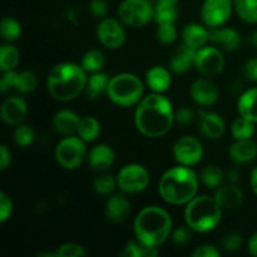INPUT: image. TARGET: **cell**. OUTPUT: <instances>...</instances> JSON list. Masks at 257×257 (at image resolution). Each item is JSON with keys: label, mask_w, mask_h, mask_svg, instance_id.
Masks as SVG:
<instances>
[{"label": "cell", "mask_w": 257, "mask_h": 257, "mask_svg": "<svg viewBox=\"0 0 257 257\" xmlns=\"http://www.w3.org/2000/svg\"><path fill=\"white\" fill-rule=\"evenodd\" d=\"M173 222L170 213L158 206H148L140 211L133 223L138 242L150 247H158L166 242L172 232Z\"/></svg>", "instance_id": "2"}, {"label": "cell", "mask_w": 257, "mask_h": 257, "mask_svg": "<svg viewBox=\"0 0 257 257\" xmlns=\"http://www.w3.org/2000/svg\"><path fill=\"white\" fill-rule=\"evenodd\" d=\"M89 10L95 18L103 19L108 13L107 2H105V0H92L89 4Z\"/></svg>", "instance_id": "46"}, {"label": "cell", "mask_w": 257, "mask_h": 257, "mask_svg": "<svg viewBox=\"0 0 257 257\" xmlns=\"http://www.w3.org/2000/svg\"><path fill=\"white\" fill-rule=\"evenodd\" d=\"M222 217V208L210 196H196L186 205L185 220L196 232H208L217 227Z\"/></svg>", "instance_id": "5"}, {"label": "cell", "mask_w": 257, "mask_h": 257, "mask_svg": "<svg viewBox=\"0 0 257 257\" xmlns=\"http://www.w3.org/2000/svg\"><path fill=\"white\" fill-rule=\"evenodd\" d=\"M28 113V105L24 98L9 97L4 100L2 105L3 122L9 125H19Z\"/></svg>", "instance_id": "17"}, {"label": "cell", "mask_w": 257, "mask_h": 257, "mask_svg": "<svg viewBox=\"0 0 257 257\" xmlns=\"http://www.w3.org/2000/svg\"><path fill=\"white\" fill-rule=\"evenodd\" d=\"M13 213V201L7 193H0V222L5 223Z\"/></svg>", "instance_id": "43"}, {"label": "cell", "mask_w": 257, "mask_h": 257, "mask_svg": "<svg viewBox=\"0 0 257 257\" xmlns=\"http://www.w3.org/2000/svg\"><path fill=\"white\" fill-rule=\"evenodd\" d=\"M143 248L145 246L141 242H136V241H130L127 245L124 246L119 255L123 257H143Z\"/></svg>", "instance_id": "45"}, {"label": "cell", "mask_w": 257, "mask_h": 257, "mask_svg": "<svg viewBox=\"0 0 257 257\" xmlns=\"http://www.w3.org/2000/svg\"><path fill=\"white\" fill-rule=\"evenodd\" d=\"M38 78L32 70H23V72H15L9 70L4 72L2 79H0V90L3 94L9 93H32L37 89Z\"/></svg>", "instance_id": "10"}, {"label": "cell", "mask_w": 257, "mask_h": 257, "mask_svg": "<svg viewBox=\"0 0 257 257\" xmlns=\"http://www.w3.org/2000/svg\"><path fill=\"white\" fill-rule=\"evenodd\" d=\"M235 10L243 22L248 24L257 23V0H235Z\"/></svg>", "instance_id": "32"}, {"label": "cell", "mask_w": 257, "mask_h": 257, "mask_svg": "<svg viewBox=\"0 0 257 257\" xmlns=\"http://www.w3.org/2000/svg\"><path fill=\"white\" fill-rule=\"evenodd\" d=\"M255 133L253 122L246 119L242 115L236 118L232 123V135L236 140H251Z\"/></svg>", "instance_id": "35"}, {"label": "cell", "mask_w": 257, "mask_h": 257, "mask_svg": "<svg viewBox=\"0 0 257 257\" xmlns=\"http://www.w3.org/2000/svg\"><path fill=\"white\" fill-rule=\"evenodd\" d=\"M237 109L243 118L257 123V88H251L241 94L237 102Z\"/></svg>", "instance_id": "28"}, {"label": "cell", "mask_w": 257, "mask_h": 257, "mask_svg": "<svg viewBox=\"0 0 257 257\" xmlns=\"http://www.w3.org/2000/svg\"><path fill=\"white\" fill-rule=\"evenodd\" d=\"M215 200L222 210H237L243 203V192L237 185L228 183L216 190Z\"/></svg>", "instance_id": "18"}, {"label": "cell", "mask_w": 257, "mask_h": 257, "mask_svg": "<svg viewBox=\"0 0 257 257\" xmlns=\"http://www.w3.org/2000/svg\"><path fill=\"white\" fill-rule=\"evenodd\" d=\"M100 133V124L97 118L87 117L80 118L79 130H78V136L82 138L84 142H93L98 138Z\"/></svg>", "instance_id": "30"}, {"label": "cell", "mask_w": 257, "mask_h": 257, "mask_svg": "<svg viewBox=\"0 0 257 257\" xmlns=\"http://www.w3.org/2000/svg\"><path fill=\"white\" fill-rule=\"evenodd\" d=\"M247 250L248 252H250V255L257 257V232L253 233V235L248 238Z\"/></svg>", "instance_id": "51"}, {"label": "cell", "mask_w": 257, "mask_h": 257, "mask_svg": "<svg viewBox=\"0 0 257 257\" xmlns=\"http://www.w3.org/2000/svg\"><path fill=\"white\" fill-rule=\"evenodd\" d=\"M58 257H82L87 256L88 252L82 245L75 242H65L57 248Z\"/></svg>", "instance_id": "40"}, {"label": "cell", "mask_w": 257, "mask_h": 257, "mask_svg": "<svg viewBox=\"0 0 257 257\" xmlns=\"http://www.w3.org/2000/svg\"><path fill=\"white\" fill-rule=\"evenodd\" d=\"M146 80L153 93H165L172 83L170 72L161 65L151 68L146 75Z\"/></svg>", "instance_id": "26"}, {"label": "cell", "mask_w": 257, "mask_h": 257, "mask_svg": "<svg viewBox=\"0 0 257 257\" xmlns=\"http://www.w3.org/2000/svg\"><path fill=\"white\" fill-rule=\"evenodd\" d=\"M178 2L180 0H155V18L157 24L161 23H175L178 15Z\"/></svg>", "instance_id": "27"}, {"label": "cell", "mask_w": 257, "mask_h": 257, "mask_svg": "<svg viewBox=\"0 0 257 257\" xmlns=\"http://www.w3.org/2000/svg\"><path fill=\"white\" fill-rule=\"evenodd\" d=\"M109 77L105 73H93L87 80L85 85V94L89 99H97L102 94L107 93L109 85Z\"/></svg>", "instance_id": "29"}, {"label": "cell", "mask_w": 257, "mask_h": 257, "mask_svg": "<svg viewBox=\"0 0 257 257\" xmlns=\"http://www.w3.org/2000/svg\"><path fill=\"white\" fill-rule=\"evenodd\" d=\"M87 156L85 142L80 137H64L55 148V160L65 170L79 167Z\"/></svg>", "instance_id": "8"}, {"label": "cell", "mask_w": 257, "mask_h": 257, "mask_svg": "<svg viewBox=\"0 0 257 257\" xmlns=\"http://www.w3.org/2000/svg\"><path fill=\"white\" fill-rule=\"evenodd\" d=\"M250 185H251V188H252L253 193H255V195H257V167L253 168L252 173H251Z\"/></svg>", "instance_id": "52"}, {"label": "cell", "mask_w": 257, "mask_h": 257, "mask_svg": "<svg viewBox=\"0 0 257 257\" xmlns=\"http://www.w3.org/2000/svg\"><path fill=\"white\" fill-rule=\"evenodd\" d=\"M131 212V202L123 195H113L105 202V216L112 222H123Z\"/></svg>", "instance_id": "22"}, {"label": "cell", "mask_w": 257, "mask_h": 257, "mask_svg": "<svg viewBox=\"0 0 257 257\" xmlns=\"http://www.w3.org/2000/svg\"><path fill=\"white\" fill-rule=\"evenodd\" d=\"M88 163L98 172H104L114 163V151L104 143L94 146L88 153Z\"/></svg>", "instance_id": "20"}, {"label": "cell", "mask_w": 257, "mask_h": 257, "mask_svg": "<svg viewBox=\"0 0 257 257\" xmlns=\"http://www.w3.org/2000/svg\"><path fill=\"white\" fill-rule=\"evenodd\" d=\"M172 241L178 247L188 245L191 241V228L188 226H180L172 231Z\"/></svg>", "instance_id": "42"}, {"label": "cell", "mask_w": 257, "mask_h": 257, "mask_svg": "<svg viewBox=\"0 0 257 257\" xmlns=\"http://www.w3.org/2000/svg\"><path fill=\"white\" fill-rule=\"evenodd\" d=\"M143 83L132 73H120L109 80L107 95L119 107H131L142 100Z\"/></svg>", "instance_id": "6"}, {"label": "cell", "mask_w": 257, "mask_h": 257, "mask_svg": "<svg viewBox=\"0 0 257 257\" xmlns=\"http://www.w3.org/2000/svg\"><path fill=\"white\" fill-rule=\"evenodd\" d=\"M105 64V57L102 52L97 49L88 50L82 58V67L87 73H98L103 69Z\"/></svg>", "instance_id": "33"}, {"label": "cell", "mask_w": 257, "mask_h": 257, "mask_svg": "<svg viewBox=\"0 0 257 257\" xmlns=\"http://www.w3.org/2000/svg\"><path fill=\"white\" fill-rule=\"evenodd\" d=\"M220 255L217 248L212 245H201L192 252L193 257H217Z\"/></svg>", "instance_id": "47"}, {"label": "cell", "mask_w": 257, "mask_h": 257, "mask_svg": "<svg viewBox=\"0 0 257 257\" xmlns=\"http://www.w3.org/2000/svg\"><path fill=\"white\" fill-rule=\"evenodd\" d=\"M243 238L242 235L238 232H228L223 236L222 241H221V246L227 252H235V251L240 250L242 246Z\"/></svg>", "instance_id": "41"}, {"label": "cell", "mask_w": 257, "mask_h": 257, "mask_svg": "<svg viewBox=\"0 0 257 257\" xmlns=\"http://www.w3.org/2000/svg\"><path fill=\"white\" fill-rule=\"evenodd\" d=\"M118 187L125 193L143 192L150 185V173L143 166L131 163L118 172Z\"/></svg>", "instance_id": "9"}, {"label": "cell", "mask_w": 257, "mask_h": 257, "mask_svg": "<svg viewBox=\"0 0 257 257\" xmlns=\"http://www.w3.org/2000/svg\"><path fill=\"white\" fill-rule=\"evenodd\" d=\"M240 171L237 168H231L226 173V178H227L228 183H235V185L240 181Z\"/></svg>", "instance_id": "50"}, {"label": "cell", "mask_w": 257, "mask_h": 257, "mask_svg": "<svg viewBox=\"0 0 257 257\" xmlns=\"http://www.w3.org/2000/svg\"><path fill=\"white\" fill-rule=\"evenodd\" d=\"M243 74L247 79L257 82V58H251L243 65Z\"/></svg>", "instance_id": "48"}, {"label": "cell", "mask_w": 257, "mask_h": 257, "mask_svg": "<svg viewBox=\"0 0 257 257\" xmlns=\"http://www.w3.org/2000/svg\"><path fill=\"white\" fill-rule=\"evenodd\" d=\"M223 175L222 170L217 166H207V167L203 168L201 171L200 178L202 181L203 185L206 186L207 188H218L222 183Z\"/></svg>", "instance_id": "34"}, {"label": "cell", "mask_w": 257, "mask_h": 257, "mask_svg": "<svg viewBox=\"0 0 257 257\" xmlns=\"http://www.w3.org/2000/svg\"><path fill=\"white\" fill-rule=\"evenodd\" d=\"M82 65L75 63H59L50 70L47 78V89L54 99L69 102L85 90L88 77Z\"/></svg>", "instance_id": "3"}, {"label": "cell", "mask_w": 257, "mask_h": 257, "mask_svg": "<svg viewBox=\"0 0 257 257\" xmlns=\"http://www.w3.org/2000/svg\"><path fill=\"white\" fill-rule=\"evenodd\" d=\"M197 50L187 47L186 44H181L176 49L175 54L170 60V69L176 74H183L187 72L192 65H195V58Z\"/></svg>", "instance_id": "23"}, {"label": "cell", "mask_w": 257, "mask_h": 257, "mask_svg": "<svg viewBox=\"0 0 257 257\" xmlns=\"http://www.w3.org/2000/svg\"><path fill=\"white\" fill-rule=\"evenodd\" d=\"M118 17L123 24L132 28L145 27L155 18L151 0H123L118 8Z\"/></svg>", "instance_id": "7"}, {"label": "cell", "mask_w": 257, "mask_h": 257, "mask_svg": "<svg viewBox=\"0 0 257 257\" xmlns=\"http://www.w3.org/2000/svg\"><path fill=\"white\" fill-rule=\"evenodd\" d=\"M210 42L226 52H235L241 45V37L232 28H211Z\"/></svg>", "instance_id": "19"}, {"label": "cell", "mask_w": 257, "mask_h": 257, "mask_svg": "<svg viewBox=\"0 0 257 257\" xmlns=\"http://www.w3.org/2000/svg\"><path fill=\"white\" fill-rule=\"evenodd\" d=\"M195 67L205 77H215L225 69V58L218 48L202 47L196 52Z\"/></svg>", "instance_id": "11"}, {"label": "cell", "mask_w": 257, "mask_h": 257, "mask_svg": "<svg viewBox=\"0 0 257 257\" xmlns=\"http://www.w3.org/2000/svg\"><path fill=\"white\" fill-rule=\"evenodd\" d=\"M228 155L236 163L251 162L257 156V145L251 140H236L231 145Z\"/></svg>", "instance_id": "25"}, {"label": "cell", "mask_w": 257, "mask_h": 257, "mask_svg": "<svg viewBox=\"0 0 257 257\" xmlns=\"http://www.w3.org/2000/svg\"><path fill=\"white\" fill-rule=\"evenodd\" d=\"M80 118L78 117L77 113L72 112L69 109L59 110L53 118V125L57 133L64 136V137H70V136L78 135L79 130Z\"/></svg>", "instance_id": "21"}, {"label": "cell", "mask_w": 257, "mask_h": 257, "mask_svg": "<svg viewBox=\"0 0 257 257\" xmlns=\"http://www.w3.org/2000/svg\"><path fill=\"white\" fill-rule=\"evenodd\" d=\"M198 130L208 140H218L226 131V123L220 114L201 109L198 112Z\"/></svg>", "instance_id": "15"}, {"label": "cell", "mask_w": 257, "mask_h": 257, "mask_svg": "<svg viewBox=\"0 0 257 257\" xmlns=\"http://www.w3.org/2000/svg\"><path fill=\"white\" fill-rule=\"evenodd\" d=\"M231 0H205L201 7V18L208 28L222 27L231 17Z\"/></svg>", "instance_id": "12"}, {"label": "cell", "mask_w": 257, "mask_h": 257, "mask_svg": "<svg viewBox=\"0 0 257 257\" xmlns=\"http://www.w3.org/2000/svg\"><path fill=\"white\" fill-rule=\"evenodd\" d=\"M0 32H2L3 38L8 42H14L22 34V27H20L19 22L14 18H4L0 24Z\"/></svg>", "instance_id": "37"}, {"label": "cell", "mask_w": 257, "mask_h": 257, "mask_svg": "<svg viewBox=\"0 0 257 257\" xmlns=\"http://www.w3.org/2000/svg\"><path fill=\"white\" fill-rule=\"evenodd\" d=\"M14 142L15 145L19 146V147H28V146L32 145L34 142L35 138V133L33 131L32 127L25 124H20L18 125L17 130L14 131Z\"/></svg>", "instance_id": "38"}, {"label": "cell", "mask_w": 257, "mask_h": 257, "mask_svg": "<svg viewBox=\"0 0 257 257\" xmlns=\"http://www.w3.org/2000/svg\"><path fill=\"white\" fill-rule=\"evenodd\" d=\"M38 257H58L57 252H50V251H43L38 253Z\"/></svg>", "instance_id": "54"}, {"label": "cell", "mask_w": 257, "mask_h": 257, "mask_svg": "<svg viewBox=\"0 0 257 257\" xmlns=\"http://www.w3.org/2000/svg\"><path fill=\"white\" fill-rule=\"evenodd\" d=\"M10 162H12V155L10 151L8 150L7 146H0V170L4 171L9 167Z\"/></svg>", "instance_id": "49"}, {"label": "cell", "mask_w": 257, "mask_h": 257, "mask_svg": "<svg viewBox=\"0 0 257 257\" xmlns=\"http://www.w3.org/2000/svg\"><path fill=\"white\" fill-rule=\"evenodd\" d=\"M196 113L195 110L191 109L188 107H182L175 112V119L176 122L180 123L182 125H188L195 120Z\"/></svg>", "instance_id": "44"}, {"label": "cell", "mask_w": 257, "mask_h": 257, "mask_svg": "<svg viewBox=\"0 0 257 257\" xmlns=\"http://www.w3.org/2000/svg\"><path fill=\"white\" fill-rule=\"evenodd\" d=\"M157 39L162 44H172L177 39L175 23H161L157 27Z\"/></svg>", "instance_id": "39"}, {"label": "cell", "mask_w": 257, "mask_h": 257, "mask_svg": "<svg viewBox=\"0 0 257 257\" xmlns=\"http://www.w3.org/2000/svg\"><path fill=\"white\" fill-rule=\"evenodd\" d=\"M172 103L162 93H152L142 98L135 113V123L143 136L150 138L163 137L175 122Z\"/></svg>", "instance_id": "1"}, {"label": "cell", "mask_w": 257, "mask_h": 257, "mask_svg": "<svg viewBox=\"0 0 257 257\" xmlns=\"http://www.w3.org/2000/svg\"><path fill=\"white\" fill-rule=\"evenodd\" d=\"M20 62L19 50L10 44H4L0 48V69L3 72L14 70Z\"/></svg>", "instance_id": "31"}, {"label": "cell", "mask_w": 257, "mask_h": 257, "mask_svg": "<svg viewBox=\"0 0 257 257\" xmlns=\"http://www.w3.org/2000/svg\"><path fill=\"white\" fill-rule=\"evenodd\" d=\"M182 40L183 44L198 50L200 48L205 47L206 43L210 42V30H207L201 24L191 23L183 28Z\"/></svg>", "instance_id": "24"}, {"label": "cell", "mask_w": 257, "mask_h": 257, "mask_svg": "<svg viewBox=\"0 0 257 257\" xmlns=\"http://www.w3.org/2000/svg\"><path fill=\"white\" fill-rule=\"evenodd\" d=\"M97 38L100 44L108 49H118L125 42L123 23L113 18H103L97 27Z\"/></svg>", "instance_id": "14"}, {"label": "cell", "mask_w": 257, "mask_h": 257, "mask_svg": "<svg viewBox=\"0 0 257 257\" xmlns=\"http://www.w3.org/2000/svg\"><path fill=\"white\" fill-rule=\"evenodd\" d=\"M191 97L198 105L208 107L218 100V88L212 80L207 78L196 79L191 85Z\"/></svg>", "instance_id": "16"}, {"label": "cell", "mask_w": 257, "mask_h": 257, "mask_svg": "<svg viewBox=\"0 0 257 257\" xmlns=\"http://www.w3.org/2000/svg\"><path fill=\"white\" fill-rule=\"evenodd\" d=\"M198 177L187 166H178L163 173L158 185L161 197L170 205H187L197 196Z\"/></svg>", "instance_id": "4"}, {"label": "cell", "mask_w": 257, "mask_h": 257, "mask_svg": "<svg viewBox=\"0 0 257 257\" xmlns=\"http://www.w3.org/2000/svg\"><path fill=\"white\" fill-rule=\"evenodd\" d=\"M117 186V178L113 177L112 175H108V173H103V175L98 176L94 180V183H93L95 193L100 196H108L113 193Z\"/></svg>", "instance_id": "36"}, {"label": "cell", "mask_w": 257, "mask_h": 257, "mask_svg": "<svg viewBox=\"0 0 257 257\" xmlns=\"http://www.w3.org/2000/svg\"><path fill=\"white\" fill-rule=\"evenodd\" d=\"M173 157L181 166L191 167L197 165L203 157L202 143L191 136L181 137L173 146Z\"/></svg>", "instance_id": "13"}, {"label": "cell", "mask_w": 257, "mask_h": 257, "mask_svg": "<svg viewBox=\"0 0 257 257\" xmlns=\"http://www.w3.org/2000/svg\"><path fill=\"white\" fill-rule=\"evenodd\" d=\"M247 42H248V44L252 45L253 48H257V30L252 32L251 34H248Z\"/></svg>", "instance_id": "53"}]
</instances>
